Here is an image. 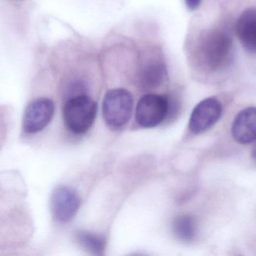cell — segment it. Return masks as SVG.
<instances>
[{
	"instance_id": "cell-9",
	"label": "cell",
	"mask_w": 256,
	"mask_h": 256,
	"mask_svg": "<svg viewBox=\"0 0 256 256\" xmlns=\"http://www.w3.org/2000/svg\"><path fill=\"white\" fill-rule=\"evenodd\" d=\"M236 32L242 47L250 54L256 52V10L247 8L236 22Z\"/></svg>"
},
{
	"instance_id": "cell-12",
	"label": "cell",
	"mask_w": 256,
	"mask_h": 256,
	"mask_svg": "<svg viewBox=\"0 0 256 256\" xmlns=\"http://www.w3.org/2000/svg\"><path fill=\"white\" fill-rule=\"evenodd\" d=\"M79 244L90 252L94 254H102L106 248L104 238L96 234L86 232H79L76 235Z\"/></svg>"
},
{
	"instance_id": "cell-6",
	"label": "cell",
	"mask_w": 256,
	"mask_h": 256,
	"mask_svg": "<svg viewBox=\"0 0 256 256\" xmlns=\"http://www.w3.org/2000/svg\"><path fill=\"white\" fill-rule=\"evenodd\" d=\"M54 104L49 98H41L32 102L25 110L23 128L28 134L42 131L54 114Z\"/></svg>"
},
{
	"instance_id": "cell-5",
	"label": "cell",
	"mask_w": 256,
	"mask_h": 256,
	"mask_svg": "<svg viewBox=\"0 0 256 256\" xmlns=\"http://www.w3.org/2000/svg\"><path fill=\"white\" fill-rule=\"evenodd\" d=\"M222 112V104L216 98L210 97L202 100L196 106L190 116V131L196 134L208 131L218 122Z\"/></svg>"
},
{
	"instance_id": "cell-4",
	"label": "cell",
	"mask_w": 256,
	"mask_h": 256,
	"mask_svg": "<svg viewBox=\"0 0 256 256\" xmlns=\"http://www.w3.org/2000/svg\"><path fill=\"white\" fill-rule=\"evenodd\" d=\"M169 101L156 94L144 96L138 102L136 118L144 128H154L163 122L168 115Z\"/></svg>"
},
{
	"instance_id": "cell-8",
	"label": "cell",
	"mask_w": 256,
	"mask_h": 256,
	"mask_svg": "<svg viewBox=\"0 0 256 256\" xmlns=\"http://www.w3.org/2000/svg\"><path fill=\"white\" fill-rule=\"evenodd\" d=\"M256 110L248 107L238 114L233 124L232 133L234 138L241 144H250L256 140Z\"/></svg>"
},
{
	"instance_id": "cell-11",
	"label": "cell",
	"mask_w": 256,
	"mask_h": 256,
	"mask_svg": "<svg viewBox=\"0 0 256 256\" xmlns=\"http://www.w3.org/2000/svg\"><path fill=\"white\" fill-rule=\"evenodd\" d=\"M173 230L178 239L184 242H191L197 234L196 220L191 216H179L174 221Z\"/></svg>"
},
{
	"instance_id": "cell-1",
	"label": "cell",
	"mask_w": 256,
	"mask_h": 256,
	"mask_svg": "<svg viewBox=\"0 0 256 256\" xmlns=\"http://www.w3.org/2000/svg\"><path fill=\"white\" fill-rule=\"evenodd\" d=\"M233 40L224 30L206 31L199 38L196 46V59L199 65L210 72L224 67L230 58Z\"/></svg>"
},
{
	"instance_id": "cell-2",
	"label": "cell",
	"mask_w": 256,
	"mask_h": 256,
	"mask_svg": "<svg viewBox=\"0 0 256 256\" xmlns=\"http://www.w3.org/2000/svg\"><path fill=\"white\" fill-rule=\"evenodd\" d=\"M96 114L97 104L90 97L85 94L74 96L64 106V122L74 134H84L94 124Z\"/></svg>"
},
{
	"instance_id": "cell-10",
	"label": "cell",
	"mask_w": 256,
	"mask_h": 256,
	"mask_svg": "<svg viewBox=\"0 0 256 256\" xmlns=\"http://www.w3.org/2000/svg\"><path fill=\"white\" fill-rule=\"evenodd\" d=\"M166 66L160 60H151L142 66L139 72V84L144 90L156 89L166 78Z\"/></svg>"
},
{
	"instance_id": "cell-13",
	"label": "cell",
	"mask_w": 256,
	"mask_h": 256,
	"mask_svg": "<svg viewBox=\"0 0 256 256\" xmlns=\"http://www.w3.org/2000/svg\"><path fill=\"white\" fill-rule=\"evenodd\" d=\"M202 0H185L186 5L191 11L197 10L200 6Z\"/></svg>"
},
{
	"instance_id": "cell-3",
	"label": "cell",
	"mask_w": 256,
	"mask_h": 256,
	"mask_svg": "<svg viewBox=\"0 0 256 256\" xmlns=\"http://www.w3.org/2000/svg\"><path fill=\"white\" fill-rule=\"evenodd\" d=\"M132 108L133 98L128 91L112 90L106 94L103 101V116L110 128H120L130 120Z\"/></svg>"
},
{
	"instance_id": "cell-7",
	"label": "cell",
	"mask_w": 256,
	"mask_h": 256,
	"mask_svg": "<svg viewBox=\"0 0 256 256\" xmlns=\"http://www.w3.org/2000/svg\"><path fill=\"white\" fill-rule=\"evenodd\" d=\"M80 204V198L76 192L68 187H59L54 192L50 203L54 218L61 223L71 221L77 214Z\"/></svg>"
}]
</instances>
